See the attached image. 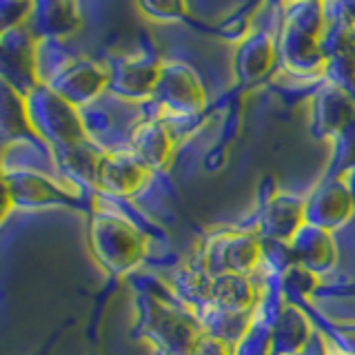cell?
<instances>
[{
    "label": "cell",
    "instance_id": "1",
    "mask_svg": "<svg viewBox=\"0 0 355 355\" xmlns=\"http://www.w3.org/2000/svg\"><path fill=\"white\" fill-rule=\"evenodd\" d=\"M295 14L284 20L282 27V58L295 73H311L324 69V49H322V7L304 5L293 7Z\"/></svg>",
    "mask_w": 355,
    "mask_h": 355
},
{
    "label": "cell",
    "instance_id": "2",
    "mask_svg": "<svg viewBox=\"0 0 355 355\" xmlns=\"http://www.w3.org/2000/svg\"><path fill=\"white\" fill-rule=\"evenodd\" d=\"M94 251L107 269L122 273L131 264H136L142 255V240L136 229H131L125 220L118 218H96L92 229Z\"/></svg>",
    "mask_w": 355,
    "mask_h": 355
},
{
    "label": "cell",
    "instance_id": "3",
    "mask_svg": "<svg viewBox=\"0 0 355 355\" xmlns=\"http://www.w3.org/2000/svg\"><path fill=\"white\" fill-rule=\"evenodd\" d=\"M158 105L173 116H189L205 107V92L193 71L184 64H166L160 69L153 89Z\"/></svg>",
    "mask_w": 355,
    "mask_h": 355
},
{
    "label": "cell",
    "instance_id": "4",
    "mask_svg": "<svg viewBox=\"0 0 355 355\" xmlns=\"http://www.w3.org/2000/svg\"><path fill=\"white\" fill-rule=\"evenodd\" d=\"M36 98V94H33ZM31 127H36L44 133L49 131L51 138H58L64 144H76L85 142V131L80 127V120L76 118L73 105L67 103L62 96H55L53 89H47L44 96L36 98V105H27Z\"/></svg>",
    "mask_w": 355,
    "mask_h": 355
},
{
    "label": "cell",
    "instance_id": "5",
    "mask_svg": "<svg viewBox=\"0 0 355 355\" xmlns=\"http://www.w3.org/2000/svg\"><path fill=\"white\" fill-rule=\"evenodd\" d=\"M355 198L338 178H327L304 202V220L309 227L333 231L353 214Z\"/></svg>",
    "mask_w": 355,
    "mask_h": 355
},
{
    "label": "cell",
    "instance_id": "6",
    "mask_svg": "<svg viewBox=\"0 0 355 355\" xmlns=\"http://www.w3.org/2000/svg\"><path fill=\"white\" fill-rule=\"evenodd\" d=\"M260 260V242L249 233L216 238L207 249V269L218 275H247Z\"/></svg>",
    "mask_w": 355,
    "mask_h": 355
},
{
    "label": "cell",
    "instance_id": "7",
    "mask_svg": "<svg viewBox=\"0 0 355 355\" xmlns=\"http://www.w3.org/2000/svg\"><path fill=\"white\" fill-rule=\"evenodd\" d=\"M149 169L136 153L116 151L100 155L96 184L114 196H133L147 182Z\"/></svg>",
    "mask_w": 355,
    "mask_h": 355
},
{
    "label": "cell",
    "instance_id": "8",
    "mask_svg": "<svg viewBox=\"0 0 355 355\" xmlns=\"http://www.w3.org/2000/svg\"><path fill=\"white\" fill-rule=\"evenodd\" d=\"M355 120V100L338 89L327 85L315 98L313 127L322 136H338V133Z\"/></svg>",
    "mask_w": 355,
    "mask_h": 355
},
{
    "label": "cell",
    "instance_id": "9",
    "mask_svg": "<svg viewBox=\"0 0 355 355\" xmlns=\"http://www.w3.org/2000/svg\"><path fill=\"white\" fill-rule=\"evenodd\" d=\"M109 83V71L100 69L98 64L80 60L71 64L67 71H60L53 89L62 96L67 103H85L103 92V87Z\"/></svg>",
    "mask_w": 355,
    "mask_h": 355
},
{
    "label": "cell",
    "instance_id": "10",
    "mask_svg": "<svg viewBox=\"0 0 355 355\" xmlns=\"http://www.w3.org/2000/svg\"><path fill=\"white\" fill-rule=\"evenodd\" d=\"M304 202L302 200L277 196L269 200L262 216V233L273 240L291 242L297 231L304 227Z\"/></svg>",
    "mask_w": 355,
    "mask_h": 355
},
{
    "label": "cell",
    "instance_id": "11",
    "mask_svg": "<svg viewBox=\"0 0 355 355\" xmlns=\"http://www.w3.org/2000/svg\"><path fill=\"white\" fill-rule=\"evenodd\" d=\"M291 251L295 255L297 264H302L306 271L324 273L333 266L336 251H333V240L329 231L318 227H302L297 236L291 240Z\"/></svg>",
    "mask_w": 355,
    "mask_h": 355
},
{
    "label": "cell",
    "instance_id": "12",
    "mask_svg": "<svg viewBox=\"0 0 355 355\" xmlns=\"http://www.w3.org/2000/svg\"><path fill=\"white\" fill-rule=\"evenodd\" d=\"M133 153L151 169H162L169 164L173 153V138L162 122H144L133 133Z\"/></svg>",
    "mask_w": 355,
    "mask_h": 355
},
{
    "label": "cell",
    "instance_id": "13",
    "mask_svg": "<svg viewBox=\"0 0 355 355\" xmlns=\"http://www.w3.org/2000/svg\"><path fill=\"white\" fill-rule=\"evenodd\" d=\"M211 302L233 313H249L255 304V291L247 275H218L211 286Z\"/></svg>",
    "mask_w": 355,
    "mask_h": 355
},
{
    "label": "cell",
    "instance_id": "14",
    "mask_svg": "<svg viewBox=\"0 0 355 355\" xmlns=\"http://www.w3.org/2000/svg\"><path fill=\"white\" fill-rule=\"evenodd\" d=\"M16 184L5 180V189L11 196V202L18 205H47V202H62L67 200V193L60 191L58 187L51 184L49 180H44L42 175L33 173H16Z\"/></svg>",
    "mask_w": 355,
    "mask_h": 355
},
{
    "label": "cell",
    "instance_id": "15",
    "mask_svg": "<svg viewBox=\"0 0 355 355\" xmlns=\"http://www.w3.org/2000/svg\"><path fill=\"white\" fill-rule=\"evenodd\" d=\"M160 64H153L142 58H131L116 69V92L127 96H149L153 94L160 78Z\"/></svg>",
    "mask_w": 355,
    "mask_h": 355
},
{
    "label": "cell",
    "instance_id": "16",
    "mask_svg": "<svg viewBox=\"0 0 355 355\" xmlns=\"http://www.w3.org/2000/svg\"><path fill=\"white\" fill-rule=\"evenodd\" d=\"M33 22L42 36L60 38L78 29L80 16L76 5H38L33 7Z\"/></svg>",
    "mask_w": 355,
    "mask_h": 355
},
{
    "label": "cell",
    "instance_id": "17",
    "mask_svg": "<svg viewBox=\"0 0 355 355\" xmlns=\"http://www.w3.org/2000/svg\"><path fill=\"white\" fill-rule=\"evenodd\" d=\"M273 62V47L271 40L258 33V38L244 40V44L238 51V73L244 76L247 80L260 78Z\"/></svg>",
    "mask_w": 355,
    "mask_h": 355
},
{
    "label": "cell",
    "instance_id": "18",
    "mask_svg": "<svg viewBox=\"0 0 355 355\" xmlns=\"http://www.w3.org/2000/svg\"><path fill=\"white\" fill-rule=\"evenodd\" d=\"M140 9L142 11H147V14L151 16V18H155V20H160V16H162V20H166V18H173L175 14H180V5H140Z\"/></svg>",
    "mask_w": 355,
    "mask_h": 355
},
{
    "label": "cell",
    "instance_id": "19",
    "mask_svg": "<svg viewBox=\"0 0 355 355\" xmlns=\"http://www.w3.org/2000/svg\"><path fill=\"white\" fill-rule=\"evenodd\" d=\"M331 355H351V353H331Z\"/></svg>",
    "mask_w": 355,
    "mask_h": 355
}]
</instances>
